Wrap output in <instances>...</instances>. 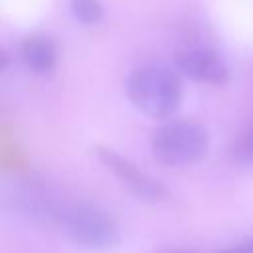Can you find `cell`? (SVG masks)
<instances>
[{"label": "cell", "instance_id": "obj_1", "mask_svg": "<svg viewBox=\"0 0 253 253\" xmlns=\"http://www.w3.org/2000/svg\"><path fill=\"white\" fill-rule=\"evenodd\" d=\"M126 95L136 111L150 119L164 121L172 117L182 103V81L172 67L146 63L128 75Z\"/></svg>", "mask_w": 253, "mask_h": 253}, {"label": "cell", "instance_id": "obj_2", "mask_svg": "<svg viewBox=\"0 0 253 253\" xmlns=\"http://www.w3.org/2000/svg\"><path fill=\"white\" fill-rule=\"evenodd\" d=\"M208 146V130L196 121H166L152 134V152L168 166L194 164L206 156Z\"/></svg>", "mask_w": 253, "mask_h": 253}, {"label": "cell", "instance_id": "obj_3", "mask_svg": "<svg viewBox=\"0 0 253 253\" xmlns=\"http://www.w3.org/2000/svg\"><path fill=\"white\" fill-rule=\"evenodd\" d=\"M61 221L69 239L91 251L113 249L121 239V231L113 215L89 202L69 206L61 213Z\"/></svg>", "mask_w": 253, "mask_h": 253}, {"label": "cell", "instance_id": "obj_4", "mask_svg": "<svg viewBox=\"0 0 253 253\" xmlns=\"http://www.w3.org/2000/svg\"><path fill=\"white\" fill-rule=\"evenodd\" d=\"M95 152H97V158L105 164V168L109 172H113L121 180V184L125 188H128L136 198H140L144 202H152V204L166 198V188L160 182L150 178L134 162H130L117 150L107 148V146H97Z\"/></svg>", "mask_w": 253, "mask_h": 253}, {"label": "cell", "instance_id": "obj_5", "mask_svg": "<svg viewBox=\"0 0 253 253\" xmlns=\"http://www.w3.org/2000/svg\"><path fill=\"white\" fill-rule=\"evenodd\" d=\"M176 67L190 79L208 83V85H225L229 79V67L223 57L204 45H194L178 51Z\"/></svg>", "mask_w": 253, "mask_h": 253}, {"label": "cell", "instance_id": "obj_6", "mask_svg": "<svg viewBox=\"0 0 253 253\" xmlns=\"http://www.w3.org/2000/svg\"><path fill=\"white\" fill-rule=\"evenodd\" d=\"M22 57H24L28 69H32L34 73L49 75L57 63V47L49 36L34 34V36H28L24 40Z\"/></svg>", "mask_w": 253, "mask_h": 253}, {"label": "cell", "instance_id": "obj_7", "mask_svg": "<svg viewBox=\"0 0 253 253\" xmlns=\"http://www.w3.org/2000/svg\"><path fill=\"white\" fill-rule=\"evenodd\" d=\"M231 156L235 162L253 166V123L237 132L231 142Z\"/></svg>", "mask_w": 253, "mask_h": 253}, {"label": "cell", "instance_id": "obj_8", "mask_svg": "<svg viewBox=\"0 0 253 253\" xmlns=\"http://www.w3.org/2000/svg\"><path fill=\"white\" fill-rule=\"evenodd\" d=\"M71 10L75 18L85 26H95L105 16L99 0H71Z\"/></svg>", "mask_w": 253, "mask_h": 253}, {"label": "cell", "instance_id": "obj_9", "mask_svg": "<svg viewBox=\"0 0 253 253\" xmlns=\"http://www.w3.org/2000/svg\"><path fill=\"white\" fill-rule=\"evenodd\" d=\"M217 253H253V239H243L231 247H225Z\"/></svg>", "mask_w": 253, "mask_h": 253}, {"label": "cell", "instance_id": "obj_10", "mask_svg": "<svg viewBox=\"0 0 253 253\" xmlns=\"http://www.w3.org/2000/svg\"><path fill=\"white\" fill-rule=\"evenodd\" d=\"M8 67V53L0 47V71H4Z\"/></svg>", "mask_w": 253, "mask_h": 253}, {"label": "cell", "instance_id": "obj_11", "mask_svg": "<svg viewBox=\"0 0 253 253\" xmlns=\"http://www.w3.org/2000/svg\"><path fill=\"white\" fill-rule=\"evenodd\" d=\"M162 253H196L192 249H168V251H162Z\"/></svg>", "mask_w": 253, "mask_h": 253}]
</instances>
